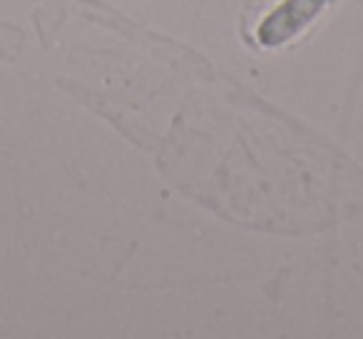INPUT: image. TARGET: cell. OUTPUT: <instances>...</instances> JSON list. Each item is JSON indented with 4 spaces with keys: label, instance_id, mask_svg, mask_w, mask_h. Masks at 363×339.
<instances>
[{
    "label": "cell",
    "instance_id": "cell-1",
    "mask_svg": "<svg viewBox=\"0 0 363 339\" xmlns=\"http://www.w3.org/2000/svg\"><path fill=\"white\" fill-rule=\"evenodd\" d=\"M326 0H284L259 26V43L264 48H279L303 31L321 13Z\"/></svg>",
    "mask_w": 363,
    "mask_h": 339
}]
</instances>
